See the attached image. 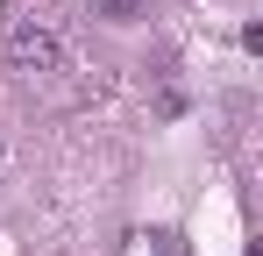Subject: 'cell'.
<instances>
[{"instance_id": "cell-1", "label": "cell", "mask_w": 263, "mask_h": 256, "mask_svg": "<svg viewBox=\"0 0 263 256\" xmlns=\"http://www.w3.org/2000/svg\"><path fill=\"white\" fill-rule=\"evenodd\" d=\"M0 57H7L14 71H57V64H64V43H57V29H50V22L14 14V22L0 29Z\"/></svg>"}, {"instance_id": "cell-2", "label": "cell", "mask_w": 263, "mask_h": 256, "mask_svg": "<svg viewBox=\"0 0 263 256\" xmlns=\"http://www.w3.org/2000/svg\"><path fill=\"white\" fill-rule=\"evenodd\" d=\"M121 256H178V242L164 228H128V235H121Z\"/></svg>"}, {"instance_id": "cell-3", "label": "cell", "mask_w": 263, "mask_h": 256, "mask_svg": "<svg viewBox=\"0 0 263 256\" xmlns=\"http://www.w3.org/2000/svg\"><path fill=\"white\" fill-rule=\"evenodd\" d=\"M92 14H107V22H142L149 0H92Z\"/></svg>"}]
</instances>
